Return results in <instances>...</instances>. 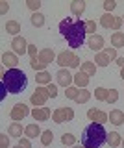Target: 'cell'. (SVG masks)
Masks as SVG:
<instances>
[{
    "instance_id": "f5cc1de1",
    "label": "cell",
    "mask_w": 124,
    "mask_h": 148,
    "mask_svg": "<svg viewBox=\"0 0 124 148\" xmlns=\"http://www.w3.org/2000/svg\"><path fill=\"white\" fill-rule=\"evenodd\" d=\"M122 146H124V139H122Z\"/></svg>"
},
{
    "instance_id": "4fadbf2b",
    "label": "cell",
    "mask_w": 124,
    "mask_h": 148,
    "mask_svg": "<svg viewBox=\"0 0 124 148\" xmlns=\"http://www.w3.org/2000/svg\"><path fill=\"white\" fill-rule=\"evenodd\" d=\"M41 133H43V130L39 128V124H28V126H24V137L28 139H35V137H41Z\"/></svg>"
},
{
    "instance_id": "ee69618b",
    "label": "cell",
    "mask_w": 124,
    "mask_h": 148,
    "mask_svg": "<svg viewBox=\"0 0 124 148\" xmlns=\"http://www.w3.org/2000/svg\"><path fill=\"white\" fill-rule=\"evenodd\" d=\"M124 26V22H122V17H115V24H113V30L115 32H119L121 28Z\"/></svg>"
},
{
    "instance_id": "9c48e42d",
    "label": "cell",
    "mask_w": 124,
    "mask_h": 148,
    "mask_svg": "<svg viewBox=\"0 0 124 148\" xmlns=\"http://www.w3.org/2000/svg\"><path fill=\"white\" fill-rule=\"evenodd\" d=\"M87 46H89L91 50H95L96 54L102 52V50H104V37L98 35V34L89 35V39H87Z\"/></svg>"
},
{
    "instance_id": "6da1fadb",
    "label": "cell",
    "mask_w": 124,
    "mask_h": 148,
    "mask_svg": "<svg viewBox=\"0 0 124 148\" xmlns=\"http://www.w3.org/2000/svg\"><path fill=\"white\" fill-rule=\"evenodd\" d=\"M2 85L6 87L8 92L19 95V92H24V89L28 87V76L21 69H8L2 74Z\"/></svg>"
},
{
    "instance_id": "7402d4cb",
    "label": "cell",
    "mask_w": 124,
    "mask_h": 148,
    "mask_svg": "<svg viewBox=\"0 0 124 148\" xmlns=\"http://www.w3.org/2000/svg\"><path fill=\"white\" fill-rule=\"evenodd\" d=\"M72 24H74V18H72V17H67V18H63V21L59 22V34H61L63 37H65V35H67V32L71 30V26H72Z\"/></svg>"
},
{
    "instance_id": "f1b7e54d",
    "label": "cell",
    "mask_w": 124,
    "mask_h": 148,
    "mask_svg": "<svg viewBox=\"0 0 124 148\" xmlns=\"http://www.w3.org/2000/svg\"><path fill=\"white\" fill-rule=\"evenodd\" d=\"M108 96H109V89H106V87H96V91H95V98L96 100L108 102Z\"/></svg>"
},
{
    "instance_id": "8d00e7d4",
    "label": "cell",
    "mask_w": 124,
    "mask_h": 148,
    "mask_svg": "<svg viewBox=\"0 0 124 148\" xmlns=\"http://www.w3.org/2000/svg\"><path fill=\"white\" fill-rule=\"evenodd\" d=\"M104 52L108 54V58L111 59V61L119 58V54H117V48H113V46H106V48H104Z\"/></svg>"
},
{
    "instance_id": "603a6c76",
    "label": "cell",
    "mask_w": 124,
    "mask_h": 148,
    "mask_svg": "<svg viewBox=\"0 0 124 148\" xmlns=\"http://www.w3.org/2000/svg\"><path fill=\"white\" fill-rule=\"evenodd\" d=\"M109 61H111V59L108 58V54H106L104 50H102V52H98V54H96V58H95V65H96V67H108Z\"/></svg>"
},
{
    "instance_id": "f35d334b",
    "label": "cell",
    "mask_w": 124,
    "mask_h": 148,
    "mask_svg": "<svg viewBox=\"0 0 124 148\" xmlns=\"http://www.w3.org/2000/svg\"><path fill=\"white\" fill-rule=\"evenodd\" d=\"M119 100V92L117 89H109V96H108V104H115Z\"/></svg>"
},
{
    "instance_id": "5bb4252c",
    "label": "cell",
    "mask_w": 124,
    "mask_h": 148,
    "mask_svg": "<svg viewBox=\"0 0 124 148\" xmlns=\"http://www.w3.org/2000/svg\"><path fill=\"white\" fill-rule=\"evenodd\" d=\"M108 115H109V122L115 124V126H122L124 124V113L121 109H111V113Z\"/></svg>"
},
{
    "instance_id": "ffe728a7",
    "label": "cell",
    "mask_w": 124,
    "mask_h": 148,
    "mask_svg": "<svg viewBox=\"0 0 124 148\" xmlns=\"http://www.w3.org/2000/svg\"><path fill=\"white\" fill-rule=\"evenodd\" d=\"M4 28H6V32L8 34H11V35H19V32H21V24H19V21H8L6 24H4Z\"/></svg>"
},
{
    "instance_id": "e575fe53",
    "label": "cell",
    "mask_w": 124,
    "mask_h": 148,
    "mask_svg": "<svg viewBox=\"0 0 124 148\" xmlns=\"http://www.w3.org/2000/svg\"><path fill=\"white\" fill-rule=\"evenodd\" d=\"M26 8L32 9L34 13H37L39 8H41V0H26Z\"/></svg>"
},
{
    "instance_id": "5b68a950",
    "label": "cell",
    "mask_w": 124,
    "mask_h": 148,
    "mask_svg": "<svg viewBox=\"0 0 124 148\" xmlns=\"http://www.w3.org/2000/svg\"><path fill=\"white\" fill-rule=\"evenodd\" d=\"M50 95H48V89L43 85H37V89L34 91V95L30 96V104H34L35 108H45V104L48 102Z\"/></svg>"
},
{
    "instance_id": "d6a6232c",
    "label": "cell",
    "mask_w": 124,
    "mask_h": 148,
    "mask_svg": "<svg viewBox=\"0 0 124 148\" xmlns=\"http://www.w3.org/2000/svg\"><path fill=\"white\" fill-rule=\"evenodd\" d=\"M89 98H91V92L87 89H80V95H78V98L74 102H76V104H87Z\"/></svg>"
},
{
    "instance_id": "7c38bea8",
    "label": "cell",
    "mask_w": 124,
    "mask_h": 148,
    "mask_svg": "<svg viewBox=\"0 0 124 148\" xmlns=\"http://www.w3.org/2000/svg\"><path fill=\"white\" fill-rule=\"evenodd\" d=\"M37 58L43 63L48 65V63H52V61H56V59H58V54L54 52L52 48H43V50H39V56H37Z\"/></svg>"
},
{
    "instance_id": "9a60e30c",
    "label": "cell",
    "mask_w": 124,
    "mask_h": 148,
    "mask_svg": "<svg viewBox=\"0 0 124 148\" xmlns=\"http://www.w3.org/2000/svg\"><path fill=\"white\" fill-rule=\"evenodd\" d=\"M89 80H91V76H87L85 72H78V74H74V85L76 87H80V89H85L87 85H89Z\"/></svg>"
},
{
    "instance_id": "f907efd6",
    "label": "cell",
    "mask_w": 124,
    "mask_h": 148,
    "mask_svg": "<svg viewBox=\"0 0 124 148\" xmlns=\"http://www.w3.org/2000/svg\"><path fill=\"white\" fill-rule=\"evenodd\" d=\"M72 148H85V146H76V145H74V146H72Z\"/></svg>"
},
{
    "instance_id": "b9f144b4",
    "label": "cell",
    "mask_w": 124,
    "mask_h": 148,
    "mask_svg": "<svg viewBox=\"0 0 124 148\" xmlns=\"http://www.w3.org/2000/svg\"><path fill=\"white\" fill-rule=\"evenodd\" d=\"M63 113H65V120H67V122L74 119V109H72V108H63Z\"/></svg>"
},
{
    "instance_id": "484cf974",
    "label": "cell",
    "mask_w": 124,
    "mask_h": 148,
    "mask_svg": "<svg viewBox=\"0 0 124 148\" xmlns=\"http://www.w3.org/2000/svg\"><path fill=\"white\" fill-rule=\"evenodd\" d=\"M30 22H32V26H35V28H41V26H45V15L43 13H32V17H30Z\"/></svg>"
},
{
    "instance_id": "f546056e",
    "label": "cell",
    "mask_w": 124,
    "mask_h": 148,
    "mask_svg": "<svg viewBox=\"0 0 124 148\" xmlns=\"http://www.w3.org/2000/svg\"><path fill=\"white\" fill-rule=\"evenodd\" d=\"M52 120L56 124H63V122H67L65 120V113H63V108H58V109H54L52 111Z\"/></svg>"
},
{
    "instance_id": "bcb514c9",
    "label": "cell",
    "mask_w": 124,
    "mask_h": 148,
    "mask_svg": "<svg viewBox=\"0 0 124 148\" xmlns=\"http://www.w3.org/2000/svg\"><path fill=\"white\" fill-rule=\"evenodd\" d=\"M96 111H98L96 108H91L89 111H87V119H89L91 122H93V120H95V115H96Z\"/></svg>"
},
{
    "instance_id": "4dcf8cb0",
    "label": "cell",
    "mask_w": 124,
    "mask_h": 148,
    "mask_svg": "<svg viewBox=\"0 0 124 148\" xmlns=\"http://www.w3.org/2000/svg\"><path fill=\"white\" fill-rule=\"evenodd\" d=\"M78 95H80V87H76V85H71L65 89V98H69V100H76Z\"/></svg>"
},
{
    "instance_id": "1f68e13d",
    "label": "cell",
    "mask_w": 124,
    "mask_h": 148,
    "mask_svg": "<svg viewBox=\"0 0 124 148\" xmlns=\"http://www.w3.org/2000/svg\"><path fill=\"white\" fill-rule=\"evenodd\" d=\"M108 120H109V115L106 113V111L98 109V111H96V115H95V120H93V122H96V124H102V126H104V124L108 122Z\"/></svg>"
},
{
    "instance_id": "ab89813d",
    "label": "cell",
    "mask_w": 124,
    "mask_h": 148,
    "mask_svg": "<svg viewBox=\"0 0 124 148\" xmlns=\"http://www.w3.org/2000/svg\"><path fill=\"white\" fill-rule=\"evenodd\" d=\"M0 148H10V137H8V133L0 135Z\"/></svg>"
},
{
    "instance_id": "d6986e66",
    "label": "cell",
    "mask_w": 124,
    "mask_h": 148,
    "mask_svg": "<svg viewBox=\"0 0 124 148\" xmlns=\"http://www.w3.org/2000/svg\"><path fill=\"white\" fill-rule=\"evenodd\" d=\"M71 11H72V15H76V17L84 15L85 2H84V0H72V2H71Z\"/></svg>"
},
{
    "instance_id": "d4e9b609",
    "label": "cell",
    "mask_w": 124,
    "mask_h": 148,
    "mask_svg": "<svg viewBox=\"0 0 124 148\" xmlns=\"http://www.w3.org/2000/svg\"><path fill=\"white\" fill-rule=\"evenodd\" d=\"M111 45H113V48H122L124 46V34L122 32H115L111 35Z\"/></svg>"
},
{
    "instance_id": "7bdbcfd3",
    "label": "cell",
    "mask_w": 124,
    "mask_h": 148,
    "mask_svg": "<svg viewBox=\"0 0 124 148\" xmlns=\"http://www.w3.org/2000/svg\"><path fill=\"white\" fill-rule=\"evenodd\" d=\"M19 146H22V148H32L30 139H28V137H21V139H19Z\"/></svg>"
},
{
    "instance_id": "ba28073f",
    "label": "cell",
    "mask_w": 124,
    "mask_h": 148,
    "mask_svg": "<svg viewBox=\"0 0 124 148\" xmlns=\"http://www.w3.org/2000/svg\"><path fill=\"white\" fill-rule=\"evenodd\" d=\"M11 48L17 56H24L28 52V41L22 35H17V37H13V41H11Z\"/></svg>"
},
{
    "instance_id": "74e56055",
    "label": "cell",
    "mask_w": 124,
    "mask_h": 148,
    "mask_svg": "<svg viewBox=\"0 0 124 148\" xmlns=\"http://www.w3.org/2000/svg\"><path fill=\"white\" fill-rule=\"evenodd\" d=\"M115 8H117V2H115V0H106V2H104V9H106V13H111Z\"/></svg>"
},
{
    "instance_id": "e0dca14e",
    "label": "cell",
    "mask_w": 124,
    "mask_h": 148,
    "mask_svg": "<svg viewBox=\"0 0 124 148\" xmlns=\"http://www.w3.org/2000/svg\"><path fill=\"white\" fill-rule=\"evenodd\" d=\"M8 133H10V137L21 139L24 135V128H22V124H19V122H13V124H10V128H8Z\"/></svg>"
},
{
    "instance_id": "681fc988",
    "label": "cell",
    "mask_w": 124,
    "mask_h": 148,
    "mask_svg": "<svg viewBox=\"0 0 124 148\" xmlns=\"http://www.w3.org/2000/svg\"><path fill=\"white\" fill-rule=\"evenodd\" d=\"M121 78H122V80H124V67L121 69Z\"/></svg>"
},
{
    "instance_id": "8992f818",
    "label": "cell",
    "mask_w": 124,
    "mask_h": 148,
    "mask_svg": "<svg viewBox=\"0 0 124 148\" xmlns=\"http://www.w3.org/2000/svg\"><path fill=\"white\" fill-rule=\"evenodd\" d=\"M56 80H58V85L59 87H71L72 83H74V74H71L69 69H59L56 72Z\"/></svg>"
},
{
    "instance_id": "83f0119b",
    "label": "cell",
    "mask_w": 124,
    "mask_h": 148,
    "mask_svg": "<svg viewBox=\"0 0 124 148\" xmlns=\"http://www.w3.org/2000/svg\"><path fill=\"white\" fill-rule=\"evenodd\" d=\"M30 67L34 69V71H37V72H43V71H47L48 65H47V63H43L39 58H34V59H30Z\"/></svg>"
},
{
    "instance_id": "cb8c5ba5",
    "label": "cell",
    "mask_w": 124,
    "mask_h": 148,
    "mask_svg": "<svg viewBox=\"0 0 124 148\" xmlns=\"http://www.w3.org/2000/svg\"><path fill=\"white\" fill-rule=\"evenodd\" d=\"M80 69H82V72L87 74V76H95L96 74V65L93 61H84L80 65Z\"/></svg>"
},
{
    "instance_id": "d590c367",
    "label": "cell",
    "mask_w": 124,
    "mask_h": 148,
    "mask_svg": "<svg viewBox=\"0 0 124 148\" xmlns=\"http://www.w3.org/2000/svg\"><path fill=\"white\" fill-rule=\"evenodd\" d=\"M85 32H87L89 35H95V32H96V22L91 21V18H89V21H85Z\"/></svg>"
},
{
    "instance_id": "ac0fdd59",
    "label": "cell",
    "mask_w": 124,
    "mask_h": 148,
    "mask_svg": "<svg viewBox=\"0 0 124 148\" xmlns=\"http://www.w3.org/2000/svg\"><path fill=\"white\" fill-rule=\"evenodd\" d=\"M106 143H108V145L111 146V148L121 146V145H122V137H121V133H119V132H109V133H108V141H106Z\"/></svg>"
},
{
    "instance_id": "db71d44e",
    "label": "cell",
    "mask_w": 124,
    "mask_h": 148,
    "mask_svg": "<svg viewBox=\"0 0 124 148\" xmlns=\"http://www.w3.org/2000/svg\"><path fill=\"white\" fill-rule=\"evenodd\" d=\"M122 22H124V15H122Z\"/></svg>"
},
{
    "instance_id": "2e32d148",
    "label": "cell",
    "mask_w": 124,
    "mask_h": 148,
    "mask_svg": "<svg viewBox=\"0 0 124 148\" xmlns=\"http://www.w3.org/2000/svg\"><path fill=\"white\" fill-rule=\"evenodd\" d=\"M35 82H37V85H43V87H47L48 83H52V74H50L48 71L37 72V74H35Z\"/></svg>"
},
{
    "instance_id": "44dd1931",
    "label": "cell",
    "mask_w": 124,
    "mask_h": 148,
    "mask_svg": "<svg viewBox=\"0 0 124 148\" xmlns=\"http://www.w3.org/2000/svg\"><path fill=\"white\" fill-rule=\"evenodd\" d=\"M113 24H115V15H111V13H104L100 17V26L108 28V30H113Z\"/></svg>"
},
{
    "instance_id": "8fae6325",
    "label": "cell",
    "mask_w": 124,
    "mask_h": 148,
    "mask_svg": "<svg viewBox=\"0 0 124 148\" xmlns=\"http://www.w3.org/2000/svg\"><path fill=\"white\" fill-rule=\"evenodd\" d=\"M2 65L8 69H19V58H17L15 52H4L2 54Z\"/></svg>"
},
{
    "instance_id": "30bf717a",
    "label": "cell",
    "mask_w": 124,
    "mask_h": 148,
    "mask_svg": "<svg viewBox=\"0 0 124 148\" xmlns=\"http://www.w3.org/2000/svg\"><path fill=\"white\" fill-rule=\"evenodd\" d=\"M32 117L37 119V122H45V120H50L52 111H50L47 106H45V108H34L32 109Z\"/></svg>"
},
{
    "instance_id": "816d5d0a",
    "label": "cell",
    "mask_w": 124,
    "mask_h": 148,
    "mask_svg": "<svg viewBox=\"0 0 124 148\" xmlns=\"http://www.w3.org/2000/svg\"><path fill=\"white\" fill-rule=\"evenodd\" d=\"M13 148H22V146H19V145H17V146H13Z\"/></svg>"
},
{
    "instance_id": "7a4b0ae2",
    "label": "cell",
    "mask_w": 124,
    "mask_h": 148,
    "mask_svg": "<svg viewBox=\"0 0 124 148\" xmlns=\"http://www.w3.org/2000/svg\"><path fill=\"white\" fill-rule=\"evenodd\" d=\"M106 141H108V132L102 124L91 122L82 133V146L85 148H100Z\"/></svg>"
},
{
    "instance_id": "4316f807",
    "label": "cell",
    "mask_w": 124,
    "mask_h": 148,
    "mask_svg": "<svg viewBox=\"0 0 124 148\" xmlns=\"http://www.w3.org/2000/svg\"><path fill=\"white\" fill-rule=\"evenodd\" d=\"M41 145L43 146H48V145H52V141H54V133H52V130H43V133H41Z\"/></svg>"
},
{
    "instance_id": "52a82bcc",
    "label": "cell",
    "mask_w": 124,
    "mask_h": 148,
    "mask_svg": "<svg viewBox=\"0 0 124 148\" xmlns=\"http://www.w3.org/2000/svg\"><path fill=\"white\" fill-rule=\"evenodd\" d=\"M32 111H30V108L26 104H22V102H19V104H15L11 108V111H10V117L13 119V122H19V120H22L26 117V115H30Z\"/></svg>"
},
{
    "instance_id": "3957f363",
    "label": "cell",
    "mask_w": 124,
    "mask_h": 148,
    "mask_svg": "<svg viewBox=\"0 0 124 148\" xmlns=\"http://www.w3.org/2000/svg\"><path fill=\"white\" fill-rule=\"evenodd\" d=\"M85 21H82V18H76L74 24L71 26V30L67 32L65 39H67V45L71 46V48H80L82 45L85 43Z\"/></svg>"
},
{
    "instance_id": "60d3db41",
    "label": "cell",
    "mask_w": 124,
    "mask_h": 148,
    "mask_svg": "<svg viewBox=\"0 0 124 148\" xmlns=\"http://www.w3.org/2000/svg\"><path fill=\"white\" fill-rule=\"evenodd\" d=\"M47 89H48L50 98H56V96H58V85H54V83H48V85H47Z\"/></svg>"
},
{
    "instance_id": "7dc6e473",
    "label": "cell",
    "mask_w": 124,
    "mask_h": 148,
    "mask_svg": "<svg viewBox=\"0 0 124 148\" xmlns=\"http://www.w3.org/2000/svg\"><path fill=\"white\" fill-rule=\"evenodd\" d=\"M0 9H2V15H6L8 9H10V4H8V2H2V8H0Z\"/></svg>"
},
{
    "instance_id": "c3c4849f",
    "label": "cell",
    "mask_w": 124,
    "mask_h": 148,
    "mask_svg": "<svg viewBox=\"0 0 124 148\" xmlns=\"http://www.w3.org/2000/svg\"><path fill=\"white\" fill-rule=\"evenodd\" d=\"M115 61H117L119 65H121V69H122V67H124V56H119V58L115 59Z\"/></svg>"
},
{
    "instance_id": "277c9868",
    "label": "cell",
    "mask_w": 124,
    "mask_h": 148,
    "mask_svg": "<svg viewBox=\"0 0 124 148\" xmlns=\"http://www.w3.org/2000/svg\"><path fill=\"white\" fill-rule=\"evenodd\" d=\"M56 61H58V65L61 69H78V67H80V58H78L74 52H71V50H63V52H59Z\"/></svg>"
},
{
    "instance_id": "836d02e7",
    "label": "cell",
    "mask_w": 124,
    "mask_h": 148,
    "mask_svg": "<svg viewBox=\"0 0 124 148\" xmlns=\"http://www.w3.org/2000/svg\"><path fill=\"white\" fill-rule=\"evenodd\" d=\"M61 143L65 146H74L76 145V137L72 135V133H63V135H61Z\"/></svg>"
},
{
    "instance_id": "f6af8a7d",
    "label": "cell",
    "mask_w": 124,
    "mask_h": 148,
    "mask_svg": "<svg viewBox=\"0 0 124 148\" xmlns=\"http://www.w3.org/2000/svg\"><path fill=\"white\" fill-rule=\"evenodd\" d=\"M28 54H30V58L32 59H34V58H37V46H35V45H28Z\"/></svg>"
}]
</instances>
